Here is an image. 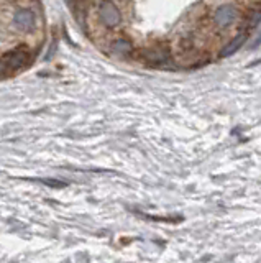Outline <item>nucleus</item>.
I'll list each match as a JSON object with an SVG mask.
<instances>
[{"label": "nucleus", "instance_id": "39448f33", "mask_svg": "<svg viewBox=\"0 0 261 263\" xmlns=\"http://www.w3.org/2000/svg\"><path fill=\"white\" fill-rule=\"evenodd\" d=\"M132 49H133V45L125 38H120L117 41H113V45H112V51L118 56H125L128 53H132Z\"/></svg>", "mask_w": 261, "mask_h": 263}, {"label": "nucleus", "instance_id": "f03ea898", "mask_svg": "<svg viewBox=\"0 0 261 263\" xmlns=\"http://www.w3.org/2000/svg\"><path fill=\"white\" fill-rule=\"evenodd\" d=\"M99 18L107 28H117L122 23V12L112 0H102L99 7Z\"/></svg>", "mask_w": 261, "mask_h": 263}, {"label": "nucleus", "instance_id": "423d86ee", "mask_svg": "<svg viewBox=\"0 0 261 263\" xmlns=\"http://www.w3.org/2000/svg\"><path fill=\"white\" fill-rule=\"evenodd\" d=\"M243 41H245V35L243 33H240V35H236L235 40H232L230 43H228L224 49H222V53H220V56L222 58H228V56H232L236 49H240V46L243 45Z\"/></svg>", "mask_w": 261, "mask_h": 263}, {"label": "nucleus", "instance_id": "7ed1b4c3", "mask_svg": "<svg viewBox=\"0 0 261 263\" xmlns=\"http://www.w3.org/2000/svg\"><path fill=\"white\" fill-rule=\"evenodd\" d=\"M13 27L22 33H30L36 27V16L30 8H18L13 13Z\"/></svg>", "mask_w": 261, "mask_h": 263}, {"label": "nucleus", "instance_id": "20e7f679", "mask_svg": "<svg viewBox=\"0 0 261 263\" xmlns=\"http://www.w3.org/2000/svg\"><path fill=\"white\" fill-rule=\"evenodd\" d=\"M236 16H238V10H236V7L232 5V4H225V5H220L215 10L214 23L217 25L218 28H228L236 20Z\"/></svg>", "mask_w": 261, "mask_h": 263}, {"label": "nucleus", "instance_id": "f257e3e1", "mask_svg": "<svg viewBox=\"0 0 261 263\" xmlns=\"http://www.w3.org/2000/svg\"><path fill=\"white\" fill-rule=\"evenodd\" d=\"M25 63H28V49L25 46H20L17 49H12V51H7L2 56V72L4 76H9V74L22 69Z\"/></svg>", "mask_w": 261, "mask_h": 263}, {"label": "nucleus", "instance_id": "0eeeda50", "mask_svg": "<svg viewBox=\"0 0 261 263\" xmlns=\"http://www.w3.org/2000/svg\"><path fill=\"white\" fill-rule=\"evenodd\" d=\"M143 58L150 63H165L168 61V53L165 49H148L146 53H143Z\"/></svg>", "mask_w": 261, "mask_h": 263}]
</instances>
